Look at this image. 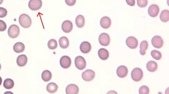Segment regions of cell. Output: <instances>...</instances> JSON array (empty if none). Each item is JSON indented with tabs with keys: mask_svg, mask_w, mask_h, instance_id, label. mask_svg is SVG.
<instances>
[{
	"mask_svg": "<svg viewBox=\"0 0 169 94\" xmlns=\"http://www.w3.org/2000/svg\"><path fill=\"white\" fill-rule=\"evenodd\" d=\"M41 77L43 80L45 82H48L51 80L52 78L51 73L49 70L44 71L41 74Z\"/></svg>",
	"mask_w": 169,
	"mask_h": 94,
	"instance_id": "484cf974",
	"label": "cell"
},
{
	"mask_svg": "<svg viewBox=\"0 0 169 94\" xmlns=\"http://www.w3.org/2000/svg\"><path fill=\"white\" fill-rule=\"evenodd\" d=\"M25 49V46L24 44L21 42L17 43L13 47L14 51L17 53H22L24 51Z\"/></svg>",
	"mask_w": 169,
	"mask_h": 94,
	"instance_id": "44dd1931",
	"label": "cell"
},
{
	"mask_svg": "<svg viewBox=\"0 0 169 94\" xmlns=\"http://www.w3.org/2000/svg\"><path fill=\"white\" fill-rule=\"evenodd\" d=\"M75 23L76 26L79 28H82L84 27L85 23V20L84 16L82 15H79L77 16Z\"/></svg>",
	"mask_w": 169,
	"mask_h": 94,
	"instance_id": "603a6c76",
	"label": "cell"
},
{
	"mask_svg": "<svg viewBox=\"0 0 169 94\" xmlns=\"http://www.w3.org/2000/svg\"><path fill=\"white\" fill-rule=\"evenodd\" d=\"M7 28V25L5 22L1 20H0V31L3 32L6 30Z\"/></svg>",
	"mask_w": 169,
	"mask_h": 94,
	"instance_id": "d6a6232c",
	"label": "cell"
},
{
	"mask_svg": "<svg viewBox=\"0 0 169 94\" xmlns=\"http://www.w3.org/2000/svg\"><path fill=\"white\" fill-rule=\"evenodd\" d=\"M42 6L41 0H30L28 3L29 8L33 11H36L40 9Z\"/></svg>",
	"mask_w": 169,
	"mask_h": 94,
	"instance_id": "5b68a950",
	"label": "cell"
},
{
	"mask_svg": "<svg viewBox=\"0 0 169 94\" xmlns=\"http://www.w3.org/2000/svg\"><path fill=\"white\" fill-rule=\"evenodd\" d=\"M99 40L100 44L104 46H107L110 43V36L106 33H102L100 34Z\"/></svg>",
	"mask_w": 169,
	"mask_h": 94,
	"instance_id": "8992f818",
	"label": "cell"
},
{
	"mask_svg": "<svg viewBox=\"0 0 169 94\" xmlns=\"http://www.w3.org/2000/svg\"><path fill=\"white\" fill-rule=\"evenodd\" d=\"M143 76V73L141 69L139 68H135L132 70L131 73V77L133 80L138 82L141 80Z\"/></svg>",
	"mask_w": 169,
	"mask_h": 94,
	"instance_id": "7a4b0ae2",
	"label": "cell"
},
{
	"mask_svg": "<svg viewBox=\"0 0 169 94\" xmlns=\"http://www.w3.org/2000/svg\"><path fill=\"white\" fill-rule=\"evenodd\" d=\"M152 43L153 47L156 48L160 49L163 46L164 41L161 37L156 35L152 38Z\"/></svg>",
	"mask_w": 169,
	"mask_h": 94,
	"instance_id": "52a82bcc",
	"label": "cell"
},
{
	"mask_svg": "<svg viewBox=\"0 0 169 94\" xmlns=\"http://www.w3.org/2000/svg\"><path fill=\"white\" fill-rule=\"evenodd\" d=\"M75 65L79 70H84L86 66V62L84 58L81 56H77L75 60Z\"/></svg>",
	"mask_w": 169,
	"mask_h": 94,
	"instance_id": "277c9868",
	"label": "cell"
},
{
	"mask_svg": "<svg viewBox=\"0 0 169 94\" xmlns=\"http://www.w3.org/2000/svg\"><path fill=\"white\" fill-rule=\"evenodd\" d=\"M62 30L65 33L70 32L73 28L72 23L69 20H66L62 23Z\"/></svg>",
	"mask_w": 169,
	"mask_h": 94,
	"instance_id": "4fadbf2b",
	"label": "cell"
},
{
	"mask_svg": "<svg viewBox=\"0 0 169 94\" xmlns=\"http://www.w3.org/2000/svg\"><path fill=\"white\" fill-rule=\"evenodd\" d=\"M148 0H137V5L141 8H144L147 5Z\"/></svg>",
	"mask_w": 169,
	"mask_h": 94,
	"instance_id": "4dcf8cb0",
	"label": "cell"
},
{
	"mask_svg": "<svg viewBox=\"0 0 169 94\" xmlns=\"http://www.w3.org/2000/svg\"><path fill=\"white\" fill-rule=\"evenodd\" d=\"M2 82V79L1 78V77H0V86H1V84Z\"/></svg>",
	"mask_w": 169,
	"mask_h": 94,
	"instance_id": "d590c367",
	"label": "cell"
},
{
	"mask_svg": "<svg viewBox=\"0 0 169 94\" xmlns=\"http://www.w3.org/2000/svg\"><path fill=\"white\" fill-rule=\"evenodd\" d=\"M76 0H65L66 4L68 6H72L75 5Z\"/></svg>",
	"mask_w": 169,
	"mask_h": 94,
	"instance_id": "836d02e7",
	"label": "cell"
},
{
	"mask_svg": "<svg viewBox=\"0 0 169 94\" xmlns=\"http://www.w3.org/2000/svg\"><path fill=\"white\" fill-rule=\"evenodd\" d=\"M57 41L54 39H50L48 42V46L49 48L51 50L55 49L57 47Z\"/></svg>",
	"mask_w": 169,
	"mask_h": 94,
	"instance_id": "f1b7e54d",
	"label": "cell"
},
{
	"mask_svg": "<svg viewBox=\"0 0 169 94\" xmlns=\"http://www.w3.org/2000/svg\"><path fill=\"white\" fill-rule=\"evenodd\" d=\"M160 20L163 22H167L169 20V11L168 10H162L160 16Z\"/></svg>",
	"mask_w": 169,
	"mask_h": 94,
	"instance_id": "d4e9b609",
	"label": "cell"
},
{
	"mask_svg": "<svg viewBox=\"0 0 169 94\" xmlns=\"http://www.w3.org/2000/svg\"><path fill=\"white\" fill-rule=\"evenodd\" d=\"M58 87L56 83L51 82L48 84L46 87V89L48 92L51 93H54L57 91Z\"/></svg>",
	"mask_w": 169,
	"mask_h": 94,
	"instance_id": "7402d4cb",
	"label": "cell"
},
{
	"mask_svg": "<svg viewBox=\"0 0 169 94\" xmlns=\"http://www.w3.org/2000/svg\"><path fill=\"white\" fill-rule=\"evenodd\" d=\"M28 58L26 55H22L18 56L17 59V63L20 67L24 66L28 62Z\"/></svg>",
	"mask_w": 169,
	"mask_h": 94,
	"instance_id": "e0dca14e",
	"label": "cell"
},
{
	"mask_svg": "<svg viewBox=\"0 0 169 94\" xmlns=\"http://www.w3.org/2000/svg\"><path fill=\"white\" fill-rule=\"evenodd\" d=\"M126 44L127 46L131 49H135L138 46L139 43L137 39L133 36L127 38L126 40Z\"/></svg>",
	"mask_w": 169,
	"mask_h": 94,
	"instance_id": "9c48e42d",
	"label": "cell"
},
{
	"mask_svg": "<svg viewBox=\"0 0 169 94\" xmlns=\"http://www.w3.org/2000/svg\"><path fill=\"white\" fill-rule=\"evenodd\" d=\"M112 24L110 19L107 16H104L100 21V24L102 28L107 29L110 28Z\"/></svg>",
	"mask_w": 169,
	"mask_h": 94,
	"instance_id": "5bb4252c",
	"label": "cell"
},
{
	"mask_svg": "<svg viewBox=\"0 0 169 94\" xmlns=\"http://www.w3.org/2000/svg\"><path fill=\"white\" fill-rule=\"evenodd\" d=\"M7 14V11L5 8L0 7V18L5 17Z\"/></svg>",
	"mask_w": 169,
	"mask_h": 94,
	"instance_id": "1f68e13d",
	"label": "cell"
},
{
	"mask_svg": "<svg viewBox=\"0 0 169 94\" xmlns=\"http://www.w3.org/2000/svg\"><path fill=\"white\" fill-rule=\"evenodd\" d=\"M1 64H0V70H1Z\"/></svg>",
	"mask_w": 169,
	"mask_h": 94,
	"instance_id": "74e56055",
	"label": "cell"
},
{
	"mask_svg": "<svg viewBox=\"0 0 169 94\" xmlns=\"http://www.w3.org/2000/svg\"><path fill=\"white\" fill-rule=\"evenodd\" d=\"M91 45L88 42L84 41L81 44L80 49L83 53L86 54L91 51Z\"/></svg>",
	"mask_w": 169,
	"mask_h": 94,
	"instance_id": "9a60e30c",
	"label": "cell"
},
{
	"mask_svg": "<svg viewBox=\"0 0 169 94\" xmlns=\"http://www.w3.org/2000/svg\"><path fill=\"white\" fill-rule=\"evenodd\" d=\"M148 13L152 17H155L157 16L160 12V8L155 4H153L150 6L148 9Z\"/></svg>",
	"mask_w": 169,
	"mask_h": 94,
	"instance_id": "8fae6325",
	"label": "cell"
},
{
	"mask_svg": "<svg viewBox=\"0 0 169 94\" xmlns=\"http://www.w3.org/2000/svg\"><path fill=\"white\" fill-rule=\"evenodd\" d=\"M140 94H148L149 93V88L146 85H144L140 88L139 90Z\"/></svg>",
	"mask_w": 169,
	"mask_h": 94,
	"instance_id": "f546056e",
	"label": "cell"
},
{
	"mask_svg": "<svg viewBox=\"0 0 169 94\" xmlns=\"http://www.w3.org/2000/svg\"><path fill=\"white\" fill-rule=\"evenodd\" d=\"M19 21L20 26L24 28H29L32 25V21L30 17L26 14H22L20 16Z\"/></svg>",
	"mask_w": 169,
	"mask_h": 94,
	"instance_id": "6da1fadb",
	"label": "cell"
},
{
	"mask_svg": "<svg viewBox=\"0 0 169 94\" xmlns=\"http://www.w3.org/2000/svg\"><path fill=\"white\" fill-rule=\"evenodd\" d=\"M128 73V68L126 66H119L116 71V73L118 76L121 78H123L126 77Z\"/></svg>",
	"mask_w": 169,
	"mask_h": 94,
	"instance_id": "7c38bea8",
	"label": "cell"
},
{
	"mask_svg": "<svg viewBox=\"0 0 169 94\" xmlns=\"http://www.w3.org/2000/svg\"><path fill=\"white\" fill-rule=\"evenodd\" d=\"M3 0H0V5L3 3Z\"/></svg>",
	"mask_w": 169,
	"mask_h": 94,
	"instance_id": "8d00e7d4",
	"label": "cell"
},
{
	"mask_svg": "<svg viewBox=\"0 0 169 94\" xmlns=\"http://www.w3.org/2000/svg\"><path fill=\"white\" fill-rule=\"evenodd\" d=\"M98 55L101 60H106L109 58V53L107 49L101 48L98 51Z\"/></svg>",
	"mask_w": 169,
	"mask_h": 94,
	"instance_id": "ac0fdd59",
	"label": "cell"
},
{
	"mask_svg": "<svg viewBox=\"0 0 169 94\" xmlns=\"http://www.w3.org/2000/svg\"><path fill=\"white\" fill-rule=\"evenodd\" d=\"M71 63V60L68 56H64L60 58V65L64 68L67 69L70 68Z\"/></svg>",
	"mask_w": 169,
	"mask_h": 94,
	"instance_id": "30bf717a",
	"label": "cell"
},
{
	"mask_svg": "<svg viewBox=\"0 0 169 94\" xmlns=\"http://www.w3.org/2000/svg\"><path fill=\"white\" fill-rule=\"evenodd\" d=\"M79 91L78 87L73 84L69 85L66 89L67 94H77L78 93Z\"/></svg>",
	"mask_w": 169,
	"mask_h": 94,
	"instance_id": "2e32d148",
	"label": "cell"
},
{
	"mask_svg": "<svg viewBox=\"0 0 169 94\" xmlns=\"http://www.w3.org/2000/svg\"><path fill=\"white\" fill-rule=\"evenodd\" d=\"M20 33V29L19 27L15 24L10 26L8 30V34L9 36L12 38H15L17 37Z\"/></svg>",
	"mask_w": 169,
	"mask_h": 94,
	"instance_id": "3957f363",
	"label": "cell"
},
{
	"mask_svg": "<svg viewBox=\"0 0 169 94\" xmlns=\"http://www.w3.org/2000/svg\"><path fill=\"white\" fill-rule=\"evenodd\" d=\"M149 47V43L146 41H143L141 42L140 46V53L142 56L145 55L146 51Z\"/></svg>",
	"mask_w": 169,
	"mask_h": 94,
	"instance_id": "cb8c5ba5",
	"label": "cell"
},
{
	"mask_svg": "<svg viewBox=\"0 0 169 94\" xmlns=\"http://www.w3.org/2000/svg\"><path fill=\"white\" fill-rule=\"evenodd\" d=\"M95 76V72L91 70H86L82 74V78L83 80L86 81L92 80L94 78Z\"/></svg>",
	"mask_w": 169,
	"mask_h": 94,
	"instance_id": "ba28073f",
	"label": "cell"
},
{
	"mask_svg": "<svg viewBox=\"0 0 169 94\" xmlns=\"http://www.w3.org/2000/svg\"><path fill=\"white\" fill-rule=\"evenodd\" d=\"M151 55L154 59L157 60L161 59L162 57V53L157 50H153L151 52Z\"/></svg>",
	"mask_w": 169,
	"mask_h": 94,
	"instance_id": "83f0119b",
	"label": "cell"
},
{
	"mask_svg": "<svg viewBox=\"0 0 169 94\" xmlns=\"http://www.w3.org/2000/svg\"><path fill=\"white\" fill-rule=\"evenodd\" d=\"M59 42L60 46L62 49H66L69 46V41L66 37L62 36L60 37Z\"/></svg>",
	"mask_w": 169,
	"mask_h": 94,
	"instance_id": "ffe728a7",
	"label": "cell"
},
{
	"mask_svg": "<svg viewBox=\"0 0 169 94\" xmlns=\"http://www.w3.org/2000/svg\"><path fill=\"white\" fill-rule=\"evenodd\" d=\"M127 4L131 6H133L135 5V0H126Z\"/></svg>",
	"mask_w": 169,
	"mask_h": 94,
	"instance_id": "e575fe53",
	"label": "cell"
},
{
	"mask_svg": "<svg viewBox=\"0 0 169 94\" xmlns=\"http://www.w3.org/2000/svg\"><path fill=\"white\" fill-rule=\"evenodd\" d=\"M3 85L4 87L6 89H11L14 87V82L11 79H6L4 81Z\"/></svg>",
	"mask_w": 169,
	"mask_h": 94,
	"instance_id": "4316f807",
	"label": "cell"
},
{
	"mask_svg": "<svg viewBox=\"0 0 169 94\" xmlns=\"http://www.w3.org/2000/svg\"><path fill=\"white\" fill-rule=\"evenodd\" d=\"M147 68L149 72H154L157 70L158 65L156 62L153 61H150L147 64Z\"/></svg>",
	"mask_w": 169,
	"mask_h": 94,
	"instance_id": "d6986e66",
	"label": "cell"
}]
</instances>
